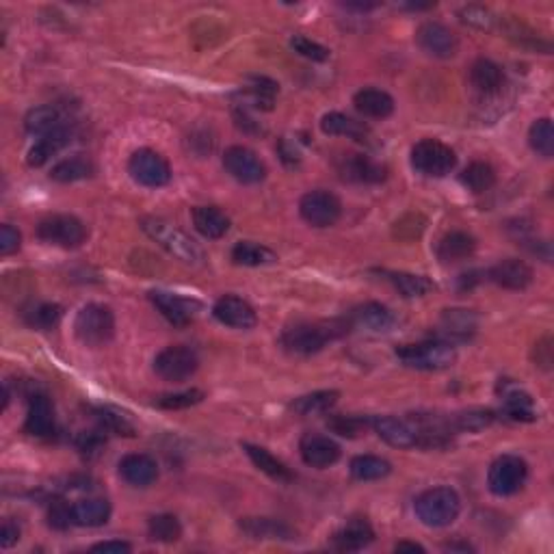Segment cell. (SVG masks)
I'll return each mask as SVG.
<instances>
[{
    "instance_id": "1",
    "label": "cell",
    "mask_w": 554,
    "mask_h": 554,
    "mask_svg": "<svg viewBox=\"0 0 554 554\" xmlns=\"http://www.w3.org/2000/svg\"><path fill=\"white\" fill-rule=\"evenodd\" d=\"M351 323L347 321H323L301 323L282 333V347L294 356H312L325 349L327 342L336 341L349 332Z\"/></svg>"
},
{
    "instance_id": "2",
    "label": "cell",
    "mask_w": 554,
    "mask_h": 554,
    "mask_svg": "<svg viewBox=\"0 0 554 554\" xmlns=\"http://www.w3.org/2000/svg\"><path fill=\"white\" fill-rule=\"evenodd\" d=\"M139 226H141L143 232H146L154 243L161 245L165 252L172 253V256L178 258L180 262L193 264V267L204 264V249L199 247L189 234H184L182 229L172 226V223H167L165 219L143 217Z\"/></svg>"
},
{
    "instance_id": "3",
    "label": "cell",
    "mask_w": 554,
    "mask_h": 554,
    "mask_svg": "<svg viewBox=\"0 0 554 554\" xmlns=\"http://www.w3.org/2000/svg\"><path fill=\"white\" fill-rule=\"evenodd\" d=\"M413 513L429 528L451 526L462 513V498L453 487L427 489L413 502Z\"/></svg>"
},
{
    "instance_id": "4",
    "label": "cell",
    "mask_w": 554,
    "mask_h": 554,
    "mask_svg": "<svg viewBox=\"0 0 554 554\" xmlns=\"http://www.w3.org/2000/svg\"><path fill=\"white\" fill-rule=\"evenodd\" d=\"M397 357L407 368H416V371H444L453 366L457 353L455 347L446 341H424L398 347Z\"/></svg>"
},
{
    "instance_id": "5",
    "label": "cell",
    "mask_w": 554,
    "mask_h": 554,
    "mask_svg": "<svg viewBox=\"0 0 554 554\" xmlns=\"http://www.w3.org/2000/svg\"><path fill=\"white\" fill-rule=\"evenodd\" d=\"M74 333L87 347H102L115 333V314L102 303H87L74 318Z\"/></svg>"
},
{
    "instance_id": "6",
    "label": "cell",
    "mask_w": 554,
    "mask_h": 554,
    "mask_svg": "<svg viewBox=\"0 0 554 554\" xmlns=\"http://www.w3.org/2000/svg\"><path fill=\"white\" fill-rule=\"evenodd\" d=\"M412 165L429 178H444L455 169L457 157L446 143L438 139H422L412 148Z\"/></svg>"
},
{
    "instance_id": "7",
    "label": "cell",
    "mask_w": 554,
    "mask_h": 554,
    "mask_svg": "<svg viewBox=\"0 0 554 554\" xmlns=\"http://www.w3.org/2000/svg\"><path fill=\"white\" fill-rule=\"evenodd\" d=\"M528 477V466L522 457L502 455L489 466L487 486L496 496H513L524 487Z\"/></svg>"
},
{
    "instance_id": "8",
    "label": "cell",
    "mask_w": 554,
    "mask_h": 554,
    "mask_svg": "<svg viewBox=\"0 0 554 554\" xmlns=\"http://www.w3.org/2000/svg\"><path fill=\"white\" fill-rule=\"evenodd\" d=\"M199 368L197 353L191 347L184 344H173V347L163 349L157 357H154V373L165 381L180 383L187 381L189 377L196 375Z\"/></svg>"
},
{
    "instance_id": "9",
    "label": "cell",
    "mask_w": 554,
    "mask_h": 554,
    "mask_svg": "<svg viewBox=\"0 0 554 554\" xmlns=\"http://www.w3.org/2000/svg\"><path fill=\"white\" fill-rule=\"evenodd\" d=\"M128 173L134 182L148 189H161L172 180V167H169L167 158L149 148H141L132 154L128 161Z\"/></svg>"
},
{
    "instance_id": "10",
    "label": "cell",
    "mask_w": 554,
    "mask_h": 554,
    "mask_svg": "<svg viewBox=\"0 0 554 554\" xmlns=\"http://www.w3.org/2000/svg\"><path fill=\"white\" fill-rule=\"evenodd\" d=\"M37 237L44 243L57 245V247L74 249L81 247L87 241V228L81 219L72 217V214H52V217L44 219L37 226Z\"/></svg>"
},
{
    "instance_id": "11",
    "label": "cell",
    "mask_w": 554,
    "mask_h": 554,
    "mask_svg": "<svg viewBox=\"0 0 554 554\" xmlns=\"http://www.w3.org/2000/svg\"><path fill=\"white\" fill-rule=\"evenodd\" d=\"M299 213H301L303 221L310 223L314 228H332L336 226L338 219L342 214V204L333 193L323 191V189H317V191L306 193L299 202Z\"/></svg>"
},
{
    "instance_id": "12",
    "label": "cell",
    "mask_w": 554,
    "mask_h": 554,
    "mask_svg": "<svg viewBox=\"0 0 554 554\" xmlns=\"http://www.w3.org/2000/svg\"><path fill=\"white\" fill-rule=\"evenodd\" d=\"M223 167L241 184H258L267 178V167L256 152L249 148L232 146L223 154Z\"/></svg>"
},
{
    "instance_id": "13",
    "label": "cell",
    "mask_w": 554,
    "mask_h": 554,
    "mask_svg": "<svg viewBox=\"0 0 554 554\" xmlns=\"http://www.w3.org/2000/svg\"><path fill=\"white\" fill-rule=\"evenodd\" d=\"M149 299H152V303L157 306V310L176 327L191 325V323L199 317V312H202V303L196 301V299L180 297V294L173 293L152 291L149 293Z\"/></svg>"
},
{
    "instance_id": "14",
    "label": "cell",
    "mask_w": 554,
    "mask_h": 554,
    "mask_svg": "<svg viewBox=\"0 0 554 554\" xmlns=\"http://www.w3.org/2000/svg\"><path fill=\"white\" fill-rule=\"evenodd\" d=\"M416 44L422 52L436 59H451L459 50L455 33L440 22H424L416 31Z\"/></svg>"
},
{
    "instance_id": "15",
    "label": "cell",
    "mask_w": 554,
    "mask_h": 554,
    "mask_svg": "<svg viewBox=\"0 0 554 554\" xmlns=\"http://www.w3.org/2000/svg\"><path fill=\"white\" fill-rule=\"evenodd\" d=\"M299 453L303 463L317 470H325L341 459V446L323 433H306L299 442Z\"/></svg>"
},
{
    "instance_id": "16",
    "label": "cell",
    "mask_w": 554,
    "mask_h": 554,
    "mask_svg": "<svg viewBox=\"0 0 554 554\" xmlns=\"http://www.w3.org/2000/svg\"><path fill=\"white\" fill-rule=\"evenodd\" d=\"M371 427L383 442L394 448H413L418 446V427L413 421L394 416H379L371 421Z\"/></svg>"
},
{
    "instance_id": "17",
    "label": "cell",
    "mask_w": 554,
    "mask_h": 554,
    "mask_svg": "<svg viewBox=\"0 0 554 554\" xmlns=\"http://www.w3.org/2000/svg\"><path fill=\"white\" fill-rule=\"evenodd\" d=\"M213 314L221 325L232 329H252L258 323L256 310L245 299L237 297V294H226V297L219 299L214 303Z\"/></svg>"
},
{
    "instance_id": "18",
    "label": "cell",
    "mask_w": 554,
    "mask_h": 554,
    "mask_svg": "<svg viewBox=\"0 0 554 554\" xmlns=\"http://www.w3.org/2000/svg\"><path fill=\"white\" fill-rule=\"evenodd\" d=\"M487 277L492 279L496 286L507 288V291H524L533 284V269L528 267L524 261H518V258H507V261H501L498 264H494L489 269Z\"/></svg>"
},
{
    "instance_id": "19",
    "label": "cell",
    "mask_w": 554,
    "mask_h": 554,
    "mask_svg": "<svg viewBox=\"0 0 554 554\" xmlns=\"http://www.w3.org/2000/svg\"><path fill=\"white\" fill-rule=\"evenodd\" d=\"M351 327L364 329L371 333H390L397 327V317H394L390 308L381 306V303L368 301L359 306L351 314Z\"/></svg>"
},
{
    "instance_id": "20",
    "label": "cell",
    "mask_w": 554,
    "mask_h": 554,
    "mask_svg": "<svg viewBox=\"0 0 554 554\" xmlns=\"http://www.w3.org/2000/svg\"><path fill=\"white\" fill-rule=\"evenodd\" d=\"M119 477L132 487H149L158 478L157 459L146 453H131L119 462Z\"/></svg>"
},
{
    "instance_id": "21",
    "label": "cell",
    "mask_w": 554,
    "mask_h": 554,
    "mask_svg": "<svg viewBox=\"0 0 554 554\" xmlns=\"http://www.w3.org/2000/svg\"><path fill=\"white\" fill-rule=\"evenodd\" d=\"M24 431H27L28 436L37 438H48L54 433V412L46 394L35 392L31 397L27 421H24Z\"/></svg>"
},
{
    "instance_id": "22",
    "label": "cell",
    "mask_w": 554,
    "mask_h": 554,
    "mask_svg": "<svg viewBox=\"0 0 554 554\" xmlns=\"http://www.w3.org/2000/svg\"><path fill=\"white\" fill-rule=\"evenodd\" d=\"M373 539H375V531H373L371 524L357 518V520L347 522V526H342L332 537V546L341 552H357L364 550L368 543H373Z\"/></svg>"
},
{
    "instance_id": "23",
    "label": "cell",
    "mask_w": 554,
    "mask_h": 554,
    "mask_svg": "<svg viewBox=\"0 0 554 554\" xmlns=\"http://www.w3.org/2000/svg\"><path fill=\"white\" fill-rule=\"evenodd\" d=\"M478 318L472 310H463V308H451L444 310L440 317V332L448 341H468L477 333Z\"/></svg>"
},
{
    "instance_id": "24",
    "label": "cell",
    "mask_w": 554,
    "mask_h": 554,
    "mask_svg": "<svg viewBox=\"0 0 554 554\" xmlns=\"http://www.w3.org/2000/svg\"><path fill=\"white\" fill-rule=\"evenodd\" d=\"M72 134L74 131L68 126L59 128V131H52L48 134H44L42 139H39L35 146L28 149V157H27V163L31 165V167H44L50 158L54 157V154L61 152L63 148L68 146L69 141H72Z\"/></svg>"
},
{
    "instance_id": "25",
    "label": "cell",
    "mask_w": 554,
    "mask_h": 554,
    "mask_svg": "<svg viewBox=\"0 0 554 554\" xmlns=\"http://www.w3.org/2000/svg\"><path fill=\"white\" fill-rule=\"evenodd\" d=\"M353 104L364 117L371 119H386L394 113V98L383 89L375 87H366L359 89V92L353 96Z\"/></svg>"
},
{
    "instance_id": "26",
    "label": "cell",
    "mask_w": 554,
    "mask_h": 554,
    "mask_svg": "<svg viewBox=\"0 0 554 554\" xmlns=\"http://www.w3.org/2000/svg\"><path fill=\"white\" fill-rule=\"evenodd\" d=\"M321 131L329 134V137H347L359 143H366L368 137H371L368 126H364L362 122H356L353 117H349V115L338 113V111L323 115Z\"/></svg>"
},
{
    "instance_id": "27",
    "label": "cell",
    "mask_w": 554,
    "mask_h": 554,
    "mask_svg": "<svg viewBox=\"0 0 554 554\" xmlns=\"http://www.w3.org/2000/svg\"><path fill=\"white\" fill-rule=\"evenodd\" d=\"M63 126H68L66 113L59 107H54V104H44V107L31 108V111L27 113V117H24V128H27V132L39 134V137H44V134L52 131H59V128Z\"/></svg>"
},
{
    "instance_id": "28",
    "label": "cell",
    "mask_w": 554,
    "mask_h": 554,
    "mask_svg": "<svg viewBox=\"0 0 554 554\" xmlns=\"http://www.w3.org/2000/svg\"><path fill=\"white\" fill-rule=\"evenodd\" d=\"M72 518L76 526H104L108 518H111V505L104 498H84V501H78L72 505Z\"/></svg>"
},
{
    "instance_id": "29",
    "label": "cell",
    "mask_w": 554,
    "mask_h": 554,
    "mask_svg": "<svg viewBox=\"0 0 554 554\" xmlns=\"http://www.w3.org/2000/svg\"><path fill=\"white\" fill-rule=\"evenodd\" d=\"M341 173L344 180H353V182H381L386 178V169L381 165L373 163L368 157H362V154H351L347 157L341 165Z\"/></svg>"
},
{
    "instance_id": "30",
    "label": "cell",
    "mask_w": 554,
    "mask_h": 554,
    "mask_svg": "<svg viewBox=\"0 0 554 554\" xmlns=\"http://www.w3.org/2000/svg\"><path fill=\"white\" fill-rule=\"evenodd\" d=\"M474 249H477V241L468 232L455 229V232H448L446 237H442V241L438 243V258L442 262H459L466 261L468 256H472Z\"/></svg>"
},
{
    "instance_id": "31",
    "label": "cell",
    "mask_w": 554,
    "mask_h": 554,
    "mask_svg": "<svg viewBox=\"0 0 554 554\" xmlns=\"http://www.w3.org/2000/svg\"><path fill=\"white\" fill-rule=\"evenodd\" d=\"M193 226L202 237L217 241V238L226 237L229 229V219L223 211L217 206H197L193 211Z\"/></svg>"
},
{
    "instance_id": "32",
    "label": "cell",
    "mask_w": 554,
    "mask_h": 554,
    "mask_svg": "<svg viewBox=\"0 0 554 554\" xmlns=\"http://www.w3.org/2000/svg\"><path fill=\"white\" fill-rule=\"evenodd\" d=\"M470 83L477 92L481 93H498L502 83H505V72L498 63L489 61V59H477L470 68Z\"/></svg>"
},
{
    "instance_id": "33",
    "label": "cell",
    "mask_w": 554,
    "mask_h": 554,
    "mask_svg": "<svg viewBox=\"0 0 554 554\" xmlns=\"http://www.w3.org/2000/svg\"><path fill=\"white\" fill-rule=\"evenodd\" d=\"M241 531L252 539H293L294 531L282 520L273 518H245L241 520Z\"/></svg>"
},
{
    "instance_id": "34",
    "label": "cell",
    "mask_w": 554,
    "mask_h": 554,
    "mask_svg": "<svg viewBox=\"0 0 554 554\" xmlns=\"http://www.w3.org/2000/svg\"><path fill=\"white\" fill-rule=\"evenodd\" d=\"M502 403H505V412L511 421H522V422H533L537 418L535 403L528 392L520 390L518 386H509L502 392Z\"/></svg>"
},
{
    "instance_id": "35",
    "label": "cell",
    "mask_w": 554,
    "mask_h": 554,
    "mask_svg": "<svg viewBox=\"0 0 554 554\" xmlns=\"http://www.w3.org/2000/svg\"><path fill=\"white\" fill-rule=\"evenodd\" d=\"M243 448L258 470L269 474V477L276 478V481H293V472L288 470L286 463L279 462V459L276 455H271L267 448L253 446V444H243Z\"/></svg>"
},
{
    "instance_id": "36",
    "label": "cell",
    "mask_w": 554,
    "mask_h": 554,
    "mask_svg": "<svg viewBox=\"0 0 554 554\" xmlns=\"http://www.w3.org/2000/svg\"><path fill=\"white\" fill-rule=\"evenodd\" d=\"M92 173H93V163L89 161L87 157H83V154H76V157L63 158V161H59L57 165H54L52 172H50V178H52L54 182L69 184V182H78V180L89 178Z\"/></svg>"
},
{
    "instance_id": "37",
    "label": "cell",
    "mask_w": 554,
    "mask_h": 554,
    "mask_svg": "<svg viewBox=\"0 0 554 554\" xmlns=\"http://www.w3.org/2000/svg\"><path fill=\"white\" fill-rule=\"evenodd\" d=\"M351 477L357 481H379V478H386L392 472V466L388 459L377 457V455H357L351 459Z\"/></svg>"
},
{
    "instance_id": "38",
    "label": "cell",
    "mask_w": 554,
    "mask_h": 554,
    "mask_svg": "<svg viewBox=\"0 0 554 554\" xmlns=\"http://www.w3.org/2000/svg\"><path fill=\"white\" fill-rule=\"evenodd\" d=\"M338 394L336 390H321V392H312L306 394V397L294 398L291 403V409L299 416H318V413H325L338 403Z\"/></svg>"
},
{
    "instance_id": "39",
    "label": "cell",
    "mask_w": 554,
    "mask_h": 554,
    "mask_svg": "<svg viewBox=\"0 0 554 554\" xmlns=\"http://www.w3.org/2000/svg\"><path fill=\"white\" fill-rule=\"evenodd\" d=\"M232 261L241 267H267V264L277 262V256L264 245L243 241L237 243L232 249Z\"/></svg>"
},
{
    "instance_id": "40",
    "label": "cell",
    "mask_w": 554,
    "mask_h": 554,
    "mask_svg": "<svg viewBox=\"0 0 554 554\" xmlns=\"http://www.w3.org/2000/svg\"><path fill=\"white\" fill-rule=\"evenodd\" d=\"M459 180H462V184L468 189V191L486 193L494 187V184H496V172H494V167L489 163L474 161L463 169L462 178Z\"/></svg>"
},
{
    "instance_id": "41",
    "label": "cell",
    "mask_w": 554,
    "mask_h": 554,
    "mask_svg": "<svg viewBox=\"0 0 554 554\" xmlns=\"http://www.w3.org/2000/svg\"><path fill=\"white\" fill-rule=\"evenodd\" d=\"M148 535L149 539H154V542L173 543L182 537V526H180L176 516H172V513H161V516L149 518Z\"/></svg>"
},
{
    "instance_id": "42",
    "label": "cell",
    "mask_w": 554,
    "mask_h": 554,
    "mask_svg": "<svg viewBox=\"0 0 554 554\" xmlns=\"http://www.w3.org/2000/svg\"><path fill=\"white\" fill-rule=\"evenodd\" d=\"M388 279L394 284L398 293L403 297L413 299V297H424L431 291H436L431 279H427L424 276H412V273H388Z\"/></svg>"
},
{
    "instance_id": "43",
    "label": "cell",
    "mask_w": 554,
    "mask_h": 554,
    "mask_svg": "<svg viewBox=\"0 0 554 554\" xmlns=\"http://www.w3.org/2000/svg\"><path fill=\"white\" fill-rule=\"evenodd\" d=\"M528 143L535 149L539 157L550 158L554 154V128L552 122L548 117L537 119L533 122L531 131H528Z\"/></svg>"
},
{
    "instance_id": "44",
    "label": "cell",
    "mask_w": 554,
    "mask_h": 554,
    "mask_svg": "<svg viewBox=\"0 0 554 554\" xmlns=\"http://www.w3.org/2000/svg\"><path fill=\"white\" fill-rule=\"evenodd\" d=\"M247 96L253 102L256 108H264V111H271L273 100L277 96V83L269 81L264 76H253L249 78L247 84Z\"/></svg>"
},
{
    "instance_id": "45",
    "label": "cell",
    "mask_w": 554,
    "mask_h": 554,
    "mask_svg": "<svg viewBox=\"0 0 554 554\" xmlns=\"http://www.w3.org/2000/svg\"><path fill=\"white\" fill-rule=\"evenodd\" d=\"M63 317V308L57 306V303H37V306H33L31 310L27 312V323L35 329H52L59 325V321H61Z\"/></svg>"
},
{
    "instance_id": "46",
    "label": "cell",
    "mask_w": 554,
    "mask_h": 554,
    "mask_svg": "<svg viewBox=\"0 0 554 554\" xmlns=\"http://www.w3.org/2000/svg\"><path fill=\"white\" fill-rule=\"evenodd\" d=\"M424 228H427V219H424L421 213H409L394 223L392 237L397 238V241L413 243L422 237Z\"/></svg>"
},
{
    "instance_id": "47",
    "label": "cell",
    "mask_w": 554,
    "mask_h": 554,
    "mask_svg": "<svg viewBox=\"0 0 554 554\" xmlns=\"http://www.w3.org/2000/svg\"><path fill=\"white\" fill-rule=\"evenodd\" d=\"M459 20L468 24V27L481 28V31H492L498 22V18L487 7H481V4H468V7L459 9Z\"/></svg>"
},
{
    "instance_id": "48",
    "label": "cell",
    "mask_w": 554,
    "mask_h": 554,
    "mask_svg": "<svg viewBox=\"0 0 554 554\" xmlns=\"http://www.w3.org/2000/svg\"><path fill=\"white\" fill-rule=\"evenodd\" d=\"M492 421L494 413L489 409H470V412L457 413L451 422L455 431H481L487 424H492Z\"/></svg>"
},
{
    "instance_id": "49",
    "label": "cell",
    "mask_w": 554,
    "mask_h": 554,
    "mask_svg": "<svg viewBox=\"0 0 554 554\" xmlns=\"http://www.w3.org/2000/svg\"><path fill=\"white\" fill-rule=\"evenodd\" d=\"M291 46L297 54H301V57L310 59V61H317V63H323L329 59V48L321 46L318 42H312V39L303 37V35H294V37L291 39Z\"/></svg>"
},
{
    "instance_id": "50",
    "label": "cell",
    "mask_w": 554,
    "mask_h": 554,
    "mask_svg": "<svg viewBox=\"0 0 554 554\" xmlns=\"http://www.w3.org/2000/svg\"><path fill=\"white\" fill-rule=\"evenodd\" d=\"M368 424L371 422H368L366 418H357V416H333V418H329V429L342 438L359 436V433H362L364 429L368 427Z\"/></svg>"
},
{
    "instance_id": "51",
    "label": "cell",
    "mask_w": 554,
    "mask_h": 554,
    "mask_svg": "<svg viewBox=\"0 0 554 554\" xmlns=\"http://www.w3.org/2000/svg\"><path fill=\"white\" fill-rule=\"evenodd\" d=\"M204 398L202 390H187V392H178V394H165L157 401L158 407L163 409H187L197 405L199 401Z\"/></svg>"
},
{
    "instance_id": "52",
    "label": "cell",
    "mask_w": 554,
    "mask_h": 554,
    "mask_svg": "<svg viewBox=\"0 0 554 554\" xmlns=\"http://www.w3.org/2000/svg\"><path fill=\"white\" fill-rule=\"evenodd\" d=\"M98 421H100V424H102L104 431L119 433V436H132V427H131V424L124 421L122 416H117V413L108 412V409H100V412H98Z\"/></svg>"
},
{
    "instance_id": "53",
    "label": "cell",
    "mask_w": 554,
    "mask_h": 554,
    "mask_svg": "<svg viewBox=\"0 0 554 554\" xmlns=\"http://www.w3.org/2000/svg\"><path fill=\"white\" fill-rule=\"evenodd\" d=\"M48 520H50V526L57 528V531H66V528H69L74 524V518H72V507L66 505V502H54L52 507H50L48 511Z\"/></svg>"
},
{
    "instance_id": "54",
    "label": "cell",
    "mask_w": 554,
    "mask_h": 554,
    "mask_svg": "<svg viewBox=\"0 0 554 554\" xmlns=\"http://www.w3.org/2000/svg\"><path fill=\"white\" fill-rule=\"evenodd\" d=\"M20 243H22V234H20V229L9 226V223H4V226L0 228V253H3V256H12L13 252H18L20 249Z\"/></svg>"
},
{
    "instance_id": "55",
    "label": "cell",
    "mask_w": 554,
    "mask_h": 554,
    "mask_svg": "<svg viewBox=\"0 0 554 554\" xmlns=\"http://www.w3.org/2000/svg\"><path fill=\"white\" fill-rule=\"evenodd\" d=\"M535 362H537V366L543 368V371H550L552 368V341H550V336L542 338V341L535 344Z\"/></svg>"
},
{
    "instance_id": "56",
    "label": "cell",
    "mask_w": 554,
    "mask_h": 554,
    "mask_svg": "<svg viewBox=\"0 0 554 554\" xmlns=\"http://www.w3.org/2000/svg\"><path fill=\"white\" fill-rule=\"evenodd\" d=\"M18 542H20V526L16 522L4 520L3 528H0V546L7 550V548H12L13 543H18Z\"/></svg>"
},
{
    "instance_id": "57",
    "label": "cell",
    "mask_w": 554,
    "mask_h": 554,
    "mask_svg": "<svg viewBox=\"0 0 554 554\" xmlns=\"http://www.w3.org/2000/svg\"><path fill=\"white\" fill-rule=\"evenodd\" d=\"M132 550V546L128 542H119V539H111V542L96 543L92 548V552H104V554H128Z\"/></svg>"
},
{
    "instance_id": "58",
    "label": "cell",
    "mask_w": 554,
    "mask_h": 554,
    "mask_svg": "<svg viewBox=\"0 0 554 554\" xmlns=\"http://www.w3.org/2000/svg\"><path fill=\"white\" fill-rule=\"evenodd\" d=\"M394 550H397V552H405V550H409V552H424V548L421 546V543H416V542H398L397 546H394Z\"/></svg>"
},
{
    "instance_id": "59",
    "label": "cell",
    "mask_w": 554,
    "mask_h": 554,
    "mask_svg": "<svg viewBox=\"0 0 554 554\" xmlns=\"http://www.w3.org/2000/svg\"><path fill=\"white\" fill-rule=\"evenodd\" d=\"M347 9H356V12H371V9H377V3H347L344 4Z\"/></svg>"
}]
</instances>
